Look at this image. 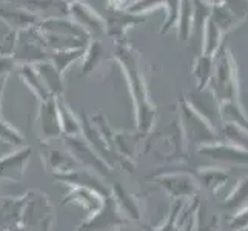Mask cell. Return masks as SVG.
I'll use <instances>...</instances> for the list:
<instances>
[{"mask_svg":"<svg viewBox=\"0 0 248 231\" xmlns=\"http://www.w3.org/2000/svg\"><path fill=\"white\" fill-rule=\"evenodd\" d=\"M22 228L27 230H49L54 224V210L48 196L42 191H30L25 194Z\"/></svg>","mask_w":248,"mask_h":231,"instance_id":"3957f363","label":"cell"},{"mask_svg":"<svg viewBox=\"0 0 248 231\" xmlns=\"http://www.w3.org/2000/svg\"><path fill=\"white\" fill-rule=\"evenodd\" d=\"M124 225V216L119 211L113 196H107L102 207L83 222L80 230H111Z\"/></svg>","mask_w":248,"mask_h":231,"instance_id":"8992f818","label":"cell"},{"mask_svg":"<svg viewBox=\"0 0 248 231\" xmlns=\"http://www.w3.org/2000/svg\"><path fill=\"white\" fill-rule=\"evenodd\" d=\"M17 74H19V77L23 80V83L27 85V87L36 94V97L39 99V102L42 100H46L49 97H53L49 94L46 85L44 83V80H42L40 74L37 73L36 66L34 65H28V63H23V65H19L17 66Z\"/></svg>","mask_w":248,"mask_h":231,"instance_id":"9a60e30c","label":"cell"},{"mask_svg":"<svg viewBox=\"0 0 248 231\" xmlns=\"http://www.w3.org/2000/svg\"><path fill=\"white\" fill-rule=\"evenodd\" d=\"M105 59V48L104 44L99 40H90L87 49L83 54V65H82V74H90L97 70V66L104 62Z\"/></svg>","mask_w":248,"mask_h":231,"instance_id":"44dd1931","label":"cell"},{"mask_svg":"<svg viewBox=\"0 0 248 231\" xmlns=\"http://www.w3.org/2000/svg\"><path fill=\"white\" fill-rule=\"evenodd\" d=\"M51 51L46 48L44 34L37 27L19 31L17 34V42L13 51V57L19 65L28 63L36 65L39 62L48 61Z\"/></svg>","mask_w":248,"mask_h":231,"instance_id":"7a4b0ae2","label":"cell"},{"mask_svg":"<svg viewBox=\"0 0 248 231\" xmlns=\"http://www.w3.org/2000/svg\"><path fill=\"white\" fill-rule=\"evenodd\" d=\"M54 177L56 181H61L71 186L90 188V190H94L100 196H104V198L111 194V190L100 181L96 171L90 168H76L71 171H66V173H54Z\"/></svg>","mask_w":248,"mask_h":231,"instance_id":"52a82bcc","label":"cell"},{"mask_svg":"<svg viewBox=\"0 0 248 231\" xmlns=\"http://www.w3.org/2000/svg\"><path fill=\"white\" fill-rule=\"evenodd\" d=\"M56 99H57L59 117H61V125H62L63 136H80V133H82L80 119H78L74 116L73 109L65 104L62 96H59Z\"/></svg>","mask_w":248,"mask_h":231,"instance_id":"d6986e66","label":"cell"},{"mask_svg":"<svg viewBox=\"0 0 248 231\" xmlns=\"http://www.w3.org/2000/svg\"><path fill=\"white\" fill-rule=\"evenodd\" d=\"M17 34L19 31H16L5 20L0 19V54H13Z\"/></svg>","mask_w":248,"mask_h":231,"instance_id":"7402d4cb","label":"cell"},{"mask_svg":"<svg viewBox=\"0 0 248 231\" xmlns=\"http://www.w3.org/2000/svg\"><path fill=\"white\" fill-rule=\"evenodd\" d=\"M124 2H126V0H109V5L111 8H121V10H124Z\"/></svg>","mask_w":248,"mask_h":231,"instance_id":"484cf974","label":"cell"},{"mask_svg":"<svg viewBox=\"0 0 248 231\" xmlns=\"http://www.w3.org/2000/svg\"><path fill=\"white\" fill-rule=\"evenodd\" d=\"M65 148L73 154L80 167L96 171L99 176H107L109 173V165L79 136H65Z\"/></svg>","mask_w":248,"mask_h":231,"instance_id":"277c9868","label":"cell"},{"mask_svg":"<svg viewBox=\"0 0 248 231\" xmlns=\"http://www.w3.org/2000/svg\"><path fill=\"white\" fill-rule=\"evenodd\" d=\"M19 63L16 62L13 54H0V76H10L17 70Z\"/></svg>","mask_w":248,"mask_h":231,"instance_id":"d4e9b609","label":"cell"},{"mask_svg":"<svg viewBox=\"0 0 248 231\" xmlns=\"http://www.w3.org/2000/svg\"><path fill=\"white\" fill-rule=\"evenodd\" d=\"M104 196H100L99 193H96L94 190H90V188H83V186H73L71 191L66 194L65 200L62 202V205H68V203H78L80 207L88 213V216H91L93 213H96L102 203H104Z\"/></svg>","mask_w":248,"mask_h":231,"instance_id":"5bb4252c","label":"cell"},{"mask_svg":"<svg viewBox=\"0 0 248 231\" xmlns=\"http://www.w3.org/2000/svg\"><path fill=\"white\" fill-rule=\"evenodd\" d=\"M85 49H87V46H83V48H70V49L51 51L49 61H51V63H53L57 68L59 73L63 74L74 62H79L80 59H83Z\"/></svg>","mask_w":248,"mask_h":231,"instance_id":"ffe728a7","label":"cell"},{"mask_svg":"<svg viewBox=\"0 0 248 231\" xmlns=\"http://www.w3.org/2000/svg\"><path fill=\"white\" fill-rule=\"evenodd\" d=\"M111 196L116 200V205L122 216H126L130 219H139V207L138 202L134 200L133 196L128 193L121 184H114L113 190H111Z\"/></svg>","mask_w":248,"mask_h":231,"instance_id":"e0dca14e","label":"cell"},{"mask_svg":"<svg viewBox=\"0 0 248 231\" xmlns=\"http://www.w3.org/2000/svg\"><path fill=\"white\" fill-rule=\"evenodd\" d=\"M27 196L0 199V230L22 228V216Z\"/></svg>","mask_w":248,"mask_h":231,"instance_id":"7c38bea8","label":"cell"},{"mask_svg":"<svg viewBox=\"0 0 248 231\" xmlns=\"http://www.w3.org/2000/svg\"><path fill=\"white\" fill-rule=\"evenodd\" d=\"M37 122H39L40 133L44 139L53 140V139H61L63 136L56 97H49L46 100L40 102Z\"/></svg>","mask_w":248,"mask_h":231,"instance_id":"9c48e42d","label":"cell"},{"mask_svg":"<svg viewBox=\"0 0 248 231\" xmlns=\"http://www.w3.org/2000/svg\"><path fill=\"white\" fill-rule=\"evenodd\" d=\"M37 28L45 34L66 37H90L79 23H76L70 15L45 17L37 23ZM91 39V37H90Z\"/></svg>","mask_w":248,"mask_h":231,"instance_id":"8fae6325","label":"cell"},{"mask_svg":"<svg viewBox=\"0 0 248 231\" xmlns=\"http://www.w3.org/2000/svg\"><path fill=\"white\" fill-rule=\"evenodd\" d=\"M114 57L119 61L125 70L128 83H130L131 94L136 100V108H138V126L140 131H148L153 122V109L147 102V91H145L143 79L140 77L138 61H136L134 51L125 45L117 44L114 49Z\"/></svg>","mask_w":248,"mask_h":231,"instance_id":"6da1fadb","label":"cell"},{"mask_svg":"<svg viewBox=\"0 0 248 231\" xmlns=\"http://www.w3.org/2000/svg\"><path fill=\"white\" fill-rule=\"evenodd\" d=\"M61 2H63V3H66V5H71V3H74V2H79V0H61Z\"/></svg>","mask_w":248,"mask_h":231,"instance_id":"83f0119b","label":"cell"},{"mask_svg":"<svg viewBox=\"0 0 248 231\" xmlns=\"http://www.w3.org/2000/svg\"><path fill=\"white\" fill-rule=\"evenodd\" d=\"M48 159L46 162L49 164V168L53 173H66L79 168V162L74 159V156L70 151H59V150H46Z\"/></svg>","mask_w":248,"mask_h":231,"instance_id":"ac0fdd59","label":"cell"},{"mask_svg":"<svg viewBox=\"0 0 248 231\" xmlns=\"http://www.w3.org/2000/svg\"><path fill=\"white\" fill-rule=\"evenodd\" d=\"M0 139L6 143L13 145L16 148L23 147L25 145V138L22 136V133L11 123H8L6 121H2V119H0Z\"/></svg>","mask_w":248,"mask_h":231,"instance_id":"603a6c76","label":"cell"},{"mask_svg":"<svg viewBox=\"0 0 248 231\" xmlns=\"http://www.w3.org/2000/svg\"><path fill=\"white\" fill-rule=\"evenodd\" d=\"M32 150L30 147H19L0 157V181L22 182L25 177V169L31 159Z\"/></svg>","mask_w":248,"mask_h":231,"instance_id":"5b68a950","label":"cell"},{"mask_svg":"<svg viewBox=\"0 0 248 231\" xmlns=\"http://www.w3.org/2000/svg\"><path fill=\"white\" fill-rule=\"evenodd\" d=\"M159 3H162V0H138V2H134L128 6L126 11H130L133 14H142L151 10V8H155Z\"/></svg>","mask_w":248,"mask_h":231,"instance_id":"cb8c5ba5","label":"cell"},{"mask_svg":"<svg viewBox=\"0 0 248 231\" xmlns=\"http://www.w3.org/2000/svg\"><path fill=\"white\" fill-rule=\"evenodd\" d=\"M0 19L5 20L16 31H23L32 27H37L40 22L39 15L27 8L20 6H2L0 8Z\"/></svg>","mask_w":248,"mask_h":231,"instance_id":"4fadbf2b","label":"cell"},{"mask_svg":"<svg viewBox=\"0 0 248 231\" xmlns=\"http://www.w3.org/2000/svg\"><path fill=\"white\" fill-rule=\"evenodd\" d=\"M0 100H2V97H0Z\"/></svg>","mask_w":248,"mask_h":231,"instance_id":"f1b7e54d","label":"cell"},{"mask_svg":"<svg viewBox=\"0 0 248 231\" xmlns=\"http://www.w3.org/2000/svg\"><path fill=\"white\" fill-rule=\"evenodd\" d=\"M5 85H6V76H0V97H2V92H3Z\"/></svg>","mask_w":248,"mask_h":231,"instance_id":"4316f807","label":"cell"},{"mask_svg":"<svg viewBox=\"0 0 248 231\" xmlns=\"http://www.w3.org/2000/svg\"><path fill=\"white\" fill-rule=\"evenodd\" d=\"M70 17L79 23L87 31L90 37H99L105 34V19L99 15L93 8L83 5L80 2H74L70 5Z\"/></svg>","mask_w":248,"mask_h":231,"instance_id":"30bf717a","label":"cell"},{"mask_svg":"<svg viewBox=\"0 0 248 231\" xmlns=\"http://www.w3.org/2000/svg\"><path fill=\"white\" fill-rule=\"evenodd\" d=\"M105 19V34L116 40V44H124L125 42V32L130 27L140 23L143 19L136 15L126 10L121 8H108Z\"/></svg>","mask_w":248,"mask_h":231,"instance_id":"ba28073f","label":"cell"},{"mask_svg":"<svg viewBox=\"0 0 248 231\" xmlns=\"http://www.w3.org/2000/svg\"><path fill=\"white\" fill-rule=\"evenodd\" d=\"M36 66L37 73L40 74L42 80L46 85V88L49 91V94L53 97H59L63 94V74L57 71V68L51 63V61H44V62H39L34 65Z\"/></svg>","mask_w":248,"mask_h":231,"instance_id":"2e32d148","label":"cell"}]
</instances>
